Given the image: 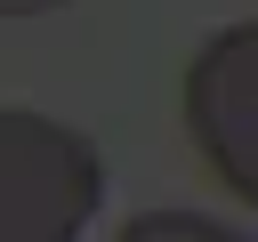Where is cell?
<instances>
[{
    "label": "cell",
    "instance_id": "6da1fadb",
    "mask_svg": "<svg viewBox=\"0 0 258 242\" xmlns=\"http://www.w3.org/2000/svg\"><path fill=\"white\" fill-rule=\"evenodd\" d=\"M105 202V169L81 129L32 105H0V242H81Z\"/></svg>",
    "mask_w": 258,
    "mask_h": 242
},
{
    "label": "cell",
    "instance_id": "7a4b0ae2",
    "mask_svg": "<svg viewBox=\"0 0 258 242\" xmlns=\"http://www.w3.org/2000/svg\"><path fill=\"white\" fill-rule=\"evenodd\" d=\"M185 129H194V153L242 202H258V16L218 24L194 48V65H185Z\"/></svg>",
    "mask_w": 258,
    "mask_h": 242
},
{
    "label": "cell",
    "instance_id": "3957f363",
    "mask_svg": "<svg viewBox=\"0 0 258 242\" xmlns=\"http://www.w3.org/2000/svg\"><path fill=\"white\" fill-rule=\"evenodd\" d=\"M113 242H250V234H234L226 218H202V210H137Z\"/></svg>",
    "mask_w": 258,
    "mask_h": 242
},
{
    "label": "cell",
    "instance_id": "277c9868",
    "mask_svg": "<svg viewBox=\"0 0 258 242\" xmlns=\"http://www.w3.org/2000/svg\"><path fill=\"white\" fill-rule=\"evenodd\" d=\"M48 8H64V0H0V16H48Z\"/></svg>",
    "mask_w": 258,
    "mask_h": 242
}]
</instances>
